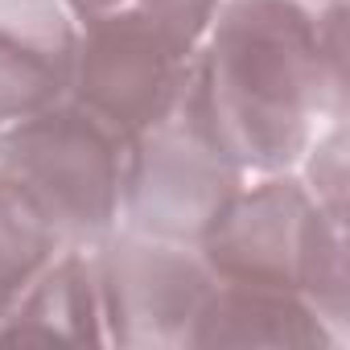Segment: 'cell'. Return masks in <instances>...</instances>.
Returning <instances> with one entry per match:
<instances>
[{
  "mask_svg": "<svg viewBox=\"0 0 350 350\" xmlns=\"http://www.w3.org/2000/svg\"><path fill=\"white\" fill-rule=\"evenodd\" d=\"M342 0H219L194 75L243 173L293 169L317 140V120H342Z\"/></svg>",
  "mask_w": 350,
  "mask_h": 350,
  "instance_id": "1",
  "label": "cell"
},
{
  "mask_svg": "<svg viewBox=\"0 0 350 350\" xmlns=\"http://www.w3.org/2000/svg\"><path fill=\"white\" fill-rule=\"evenodd\" d=\"M198 256L215 280L297 293L317 305L338 334L346 329L342 219L313 198L305 178H288V169L264 173L256 186H239L198 239Z\"/></svg>",
  "mask_w": 350,
  "mask_h": 350,
  "instance_id": "2",
  "label": "cell"
},
{
  "mask_svg": "<svg viewBox=\"0 0 350 350\" xmlns=\"http://www.w3.org/2000/svg\"><path fill=\"white\" fill-rule=\"evenodd\" d=\"M128 140L75 99L0 128V173L38 206L66 247L111 235Z\"/></svg>",
  "mask_w": 350,
  "mask_h": 350,
  "instance_id": "3",
  "label": "cell"
},
{
  "mask_svg": "<svg viewBox=\"0 0 350 350\" xmlns=\"http://www.w3.org/2000/svg\"><path fill=\"white\" fill-rule=\"evenodd\" d=\"M243 178V165L211 124L190 62V79L169 111L128 140L120 215L128 219V231L198 247L223 206L239 194Z\"/></svg>",
  "mask_w": 350,
  "mask_h": 350,
  "instance_id": "4",
  "label": "cell"
},
{
  "mask_svg": "<svg viewBox=\"0 0 350 350\" xmlns=\"http://www.w3.org/2000/svg\"><path fill=\"white\" fill-rule=\"evenodd\" d=\"M103 329L111 346L178 350L215 288V272L190 243H169L140 231L103 235L95 252Z\"/></svg>",
  "mask_w": 350,
  "mask_h": 350,
  "instance_id": "5",
  "label": "cell"
},
{
  "mask_svg": "<svg viewBox=\"0 0 350 350\" xmlns=\"http://www.w3.org/2000/svg\"><path fill=\"white\" fill-rule=\"evenodd\" d=\"M194 54H173L157 42L116 33V29H79V58L70 99L107 120L124 140L148 128L169 111L190 79Z\"/></svg>",
  "mask_w": 350,
  "mask_h": 350,
  "instance_id": "6",
  "label": "cell"
},
{
  "mask_svg": "<svg viewBox=\"0 0 350 350\" xmlns=\"http://www.w3.org/2000/svg\"><path fill=\"white\" fill-rule=\"evenodd\" d=\"M79 25L62 0H0V128L70 99Z\"/></svg>",
  "mask_w": 350,
  "mask_h": 350,
  "instance_id": "7",
  "label": "cell"
},
{
  "mask_svg": "<svg viewBox=\"0 0 350 350\" xmlns=\"http://www.w3.org/2000/svg\"><path fill=\"white\" fill-rule=\"evenodd\" d=\"M342 334L297 293L215 280L186 346H264V350H325Z\"/></svg>",
  "mask_w": 350,
  "mask_h": 350,
  "instance_id": "8",
  "label": "cell"
},
{
  "mask_svg": "<svg viewBox=\"0 0 350 350\" xmlns=\"http://www.w3.org/2000/svg\"><path fill=\"white\" fill-rule=\"evenodd\" d=\"M0 342H107L95 252L62 247L5 313Z\"/></svg>",
  "mask_w": 350,
  "mask_h": 350,
  "instance_id": "9",
  "label": "cell"
},
{
  "mask_svg": "<svg viewBox=\"0 0 350 350\" xmlns=\"http://www.w3.org/2000/svg\"><path fill=\"white\" fill-rule=\"evenodd\" d=\"M62 5L79 29L132 33L190 58L211 29L219 0H62Z\"/></svg>",
  "mask_w": 350,
  "mask_h": 350,
  "instance_id": "10",
  "label": "cell"
},
{
  "mask_svg": "<svg viewBox=\"0 0 350 350\" xmlns=\"http://www.w3.org/2000/svg\"><path fill=\"white\" fill-rule=\"evenodd\" d=\"M62 247L66 243L38 215V206L0 173V321Z\"/></svg>",
  "mask_w": 350,
  "mask_h": 350,
  "instance_id": "11",
  "label": "cell"
}]
</instances>
